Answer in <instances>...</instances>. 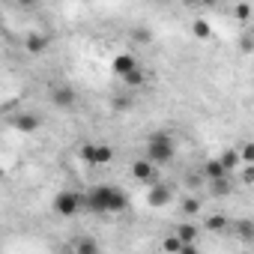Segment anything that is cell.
<instances>
[{"mask_svg":"<svg viewBox=\"0 0 254 254\" xmlns=\"http://www.w3.org/2000/svg\"><path fill=\"white\" fill-rule=\"evenodd\" d=\"M239 48H242L245 54H251V51H254V39H251V36H245V39L239 42Z\"/></svg>","mask_w":254,"mask_h":254,"instance_id":"cell-25","label":"cell"},{"mask_svg":"<svg viewBox=\"0 0 254 254\" xmlns=\"http://www.w3.org/2000/svg\"><path fill=\"white\" fill-rule=\"evenodd\" d=\"M218 162H221V168H224V171L230 174V171H233V168H236V165H239L242 159H239V150H224V153L218 156Z\"/></svg>","mask_w":254,"mask_h":254,"instance_id":"cell-15","label":"cell"},{"mask_svg":"<svg viewBox=\"0 0 254 254\" xmlns=\"http://www.w3.org/2000/svg\"><path fill=\"white\" fill-rule=\"evenodd\" d=\"M197 212H200V200L186 197V200H183V215H197Z\"/></svg>","mask_w":254,"mask_h":254,"instance_id":"cell-22","label":"cell"},{"mask_svg":"<svg viewBox=\"0 0 254 254\" xmlns=\"http://www.w3.org/2000/svg\"><path fill=\"white\" fill-rule=\"evenodd\" d=\"M75 254H99V242L93 236H78L75 239Z\"/></svg>","mask_w":254,"mask_h":254,"instance_id":"cell-14","label":"cell"},{"mask_svg":"<svg viewBox=\"0 0 254 254\" xmlns=\"http://www.w3.org/2000/svg\"><path fill=\"white\" fill-rule=\"evenodd\" d=\"M239 159H242V162H245L248 168L254 165V144H251V141H245V144L239 147Z\"/></svg>","mask_w":254,"mask_h":254,"instance_id":"cell-20","label":"cell"},{"mask_svg":"<svg viewBox=\"0 0 254 254\" xmlns=\"http://www.w3.org/2000/svg\"><path fill=\"white\" fill-rule=\"evenodd\" d=\"M162 248H165L168 254H180V251H183V242H180V239H177V233H174V236H168V239L162 242Z\"/></svg>","mask_w":254,"mask_h":254,"instance_id":"cell-21","label":"cell"},{"mask_svg":"<svg viewBox=\"0 0 254 254\" xmlns=\"http://www.w3.org/2000/svg\"><path fill=\"white\" fill-rule=\"evenodd\" d=\"M197 233H200V230H197V227H194L191 221H183V224L177 227V239H180L183 245H194V239H197Z\"/></svg>","mask_w":254,"mask_h":254,"instance_id":"cell-13","label":"cell"},{"mask_svg":"<svg viewBox=\"0 0 254 254\" xmlns=\"http://www.w3.org/2000/svg\"><path fill=\"white\" fill-rule=\"evenodd\" d=\"M245 180H248V183L254 186V165H251V168H245Z\"/></svg>","mask_w":254,"mask_h":254,"instance_id":"cell-27","label":"cell"},{"mask_svg":"<svg viewBox=\"0 0 254 254\" xmlns=\"http://www.w3.org/2000/svg\"><path fill=\"white\" fill-rule=\"evenodd\" d=\"M180 254H197V248H194V245H183V251H180Z\"/></svg>","mask_w":254,"mask_h":254,"instance_id":"cell-28","label":"cell"},{"mask_svg":"<svg viewBox=\"0 0 254 254\" xmlns=\"http://www.w3.org/2000/svg\"><path fill=\"white\" fill-rule=\"evenodd\" d=\"M132 39H135V42H150L153 33H150L147 27H135V30H132Z\"/></svg>","mask_w":254,"mask_h":254,"instance_id":"cell-23","label":"cell"},{"mask_svg":"<svg viewBox=\"0 0 254 254\" xmlns=\"http://www.w3.org/2000/svg\"><path fill=\"white\" fill-rule=\"evenodd\" d=\"M24 48H27V54H42L48 48V36L45 33H27L24 36Z\"/></svg>","mask_w":254,"mask_h":254,"instance_id":"cell-10","label":"cell"},{"mask_svg":"<svg viewBox=\"0 0 254 254\" xmlns=\"http://www.w3.org/2000/svg\"><path fill=\"white\" fill-rule=\"evenodd\" d=\"M203 177H206L209 183H215V180H224V177H227V171L221 168V162H218V159H209V162H203Z\"/></svg>","mask_w":254,"mask_h":254,"instance_id":"cell-12","label":"cell"},{"mask_svg":"<svg viewBox=\"0 0 254 254\" xmlns=\"http://www.w3.org/2000/svg\"><path fill=\"white\" fill-rule=\"evenodd\" d=\"M191 33H194L197 39H209V36H212V27H209V21H203V18H197V21L191 24Z\"/></svg>","mask_w":254,"mask_h":254,"instance_id":"cell-17","label":"cell"},{"mask_svg":"<svg viewBox=\"0 0 254 254\" xmlns=\"http://www.w3.org/2000/svg\"><path fill=\"white\" fill-rule=\"evenodd\" d=\"M233 15H236V18H239V21H245V18H248V15H251V6H248V3H239V6H236V9H233Z\"/></svg>","mask_w":254,"mask_h":254,"instance_id":"cell-24","label":"cell"},{"mask_svg":"<svg viewBox=\"0 0 254 254\" xmlns=\"http://www.w3.org/2000/svg\"><path fill=\"white\" fill-rule=\"evenodd\" d=\"M251 39H254V27H251Z\"/></svg>","mask_w":254,"mask_h":254,"instance_id":"cell-29","label":"cell"},{"mask_svg":"<svg viewBox=\"0 0 254 254\" xmlns=\"http://www.w3.org/2000/svg\"><path fill=\"white\" fill-rule=\"evenodd\" d=\"M129 105H132L129 99H114V108H129Z\"/></svg>","mask_w":254,"mask_h":254,"instance_id":"cell-26","label":"cell"},{"mask_svg":"<svg viewBox=\"0 0 254 254\" xmlns=\"http://www.w3.org/2000/svg\"><path fill=\"white\" fill-rule=\"evenodd\" d=\"M51 102H54L57 108H72V105H75L72 87H54V90H51Z\"/></svg>","mask_w":254,"mask_h":254,"instance_id":"cell-11","label":"cell"},{"mask_svg":"<svg viewBox=\"0 0 254 254\" xmlns=\"http://www.w3.org/2000/svg\"><path fill=\"white\" fill-rule=\"evenodd\" d=\"M81 159L87 165H108L114 159V153L108 144H81Z\"/></svg>","mask_w":254,"mask_h":254,"instance_id":"cell-4","label":"cell"},{"mask_svg":"<svg viewBox=\"0 0 254 254\" xmlns=\"http://www.w3.org/2000/svg\"><path fill=\"white\" fill-rule=\"evenodd\" d=\"M135 69H141V66H138V60H135L132 54H117V57H114V72H117L120 78L132 75Z\"/></svg>","mask_w":254,"mask_h":254,"instance_id":"cell-7","label":"cell"},{"mask_svg":"<svg viewBox=\"0 0 254 254\" xmlns=\"http://www.w3.org/2000/svg\"><path fill=\"white\" fill-rule=\"evenodd\" d=\"M233 233H236V239L239 242H254V218H239L236 224H233Z\"/></svg>","mask_w":254,"mask_h":254,"instance_id":"cell-9","label":"cell"},{"mask_svg":"<svg viewBox=\"0 0 254 254\" xmlns=\"http://www.w3.org/2000/svg\"><path fill=\"white\" fill-rule=\"evenodd\" d=\"M84 209L93 215H108V212H123L126 209V194L117 186H93L84 191Z\"/></svg>","mask_w":254,"mask_h":254,"instance_id":"cell-1","label":"cell"},{"mask_svg":"<svg viewBox=\"0 0 254 254\" xmlns=\"http://www.w3.org/2000/svg\"><path fill=\"white\" fill-rule=\"evenodd\" d=\"M144 81H147V72H144V69H135L132 75H126V78H123V84H126V87H132V90H135V87H144Z\"/></svg>","mask_w":254,"mask_h":254,"instance_id":"cell-16","label":"cell"},{"mask_svg":"<svg viewBox=\"0 0 254 254\" xmlns=\"http://www.w3.org/2000/svg\"><path fill=\"white\" fill-rule=\"evenodd\" d=\"M209 191H212L215 197H227V194H230V180L224 177V180H215V183H209Z\"/></svg>","mask_w":254,"mask_h":254,"instance_id":"cell-18","label":"cell"},{"mask_svg":"<svg viewBox=\"0 0 254 254\" xmlns=\"http://www.w3.org/2000/svg\"><path fill=\"white\" fill-rule=\"evenodd\" d=\"M174 200V186H168V183H156L150 191H147V203L153 206V209H162V206H168Z\"/></svg>","mask_w":254,"mask_h":254,"instance_id":"cell-6","label":"cell"},{"mask_svg":"<svg viewBox=\"0 0 254 254\" xmlns=\"http://www.w3.org/2000/svg\"><path fill=\"white\" fill-rule=\"evenodd\" d=\"M224 227H227V218H224V215H209V218H206V230L218 233V230H224Z\"/></svg>","mask_w":254,"mask_h":254,"instance_id":"cell-19","label":"cell"},{"mask_svg":"<svg viewBox=\"0 0 254 254\" xmlns=\"http://www.w3.org/2000/svg\"><path fill=\"white\" fill-rule=\"evenodd\" d=\"M51 206H54V212L60 218H72V215H78L84 209V194L72 191V189H63V191H57V197H54Z\"/></svg>","mask_w":254,"mask_h":254,"instance_id":"cell-3","label":"cell"},{"mask_svg":"<svg viewBox=\"0 0 254 254\" xmlns=\"http://www.w3.org/2000/svg\"><path fill=\"white\" fill-rule=\"evenodd\" d=\"M12 126H15L18 132H36L39 126H42V120H39V114H18L12 120Z\"/></svg>","mask_w":254,"mask_h":254,"instance_id":"cell-8","label":"cell"},{"mask_svg":"<svg viewBox=\"0 0 254 254\" xmlns=\"http://www.w3.org/2000/svg\"><path fill=\"white\" fill-rule=\"evenodd\" d=\"M132 177H135L138 183L150 186V189L159 183V171H156V165H153V162H147V159H138V162H132Z\"/></svg>","mask_w":254,"mask_h":254,"instance_id":"cell-5","label":"cell"},{"mask_svg":"<svg viewBox=\"0 0 254 254\" xmlns=\"http://www.w3.org/2000/svg\"><path fill=\"white\" fill-rule=\"evenodd\" d=\"M174 153H177V147H174V138H171L168 132H153V135L147 138V162H153V165H168V162L174 159Z\"/></svg>","mask_w":254,"mask_h":254,"instance_id":"cell-2","label":"cell"}]
</instances>
